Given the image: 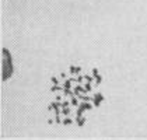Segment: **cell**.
I'll return each mask as SVG.
<instances>
[{
    "mask_svg": "<svg viewBox=\"0 0 147 140\" xmlns=\"http://www.w3.org/2000/svg\"><path fill=\"white\" fill-rule=\"evenodd\" d=\"M53 100L48 106L52 114L51 123L65 126L86 125V112L95 109L104 102L101 93L102 76L98 69H83L70 66L51 80Z\"/></svg>",
    "mask_w": 147,
    "mask_h": 140,
    "instance_id": "1",
    "label": "cell"
}]
</instances>
